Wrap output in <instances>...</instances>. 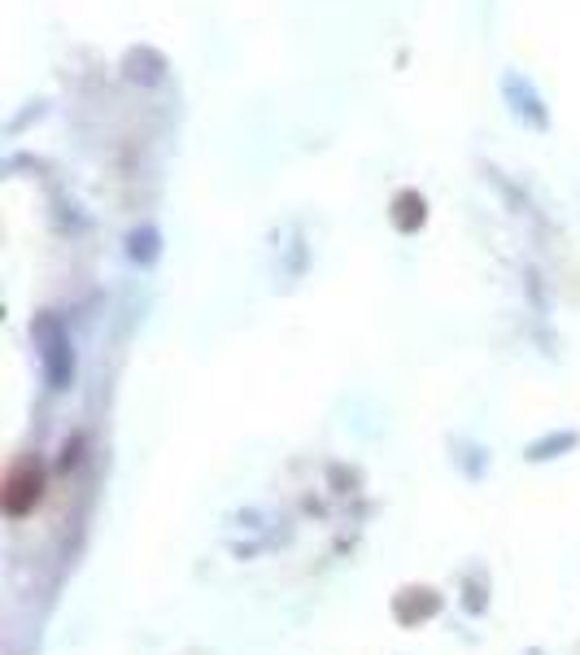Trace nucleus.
I'll use <instances>...</instances> for the list:
<instances>
[{"label": "nucleus", "instance_id": "2", "mask_svg": "<svg viewBox=\"0 0 580 655\" xmlns=\"http://www.w3.org/2000/svg\"><path fill=\"white\" fill-rule=\"evenodd\" d=\"M441 612V594L428 590V586H410L393 599V616L402 625H419V621H432Z\"/></svg>", "mask_w": 580, "mask_h": 655}, {"label": "nucleus", "instance_id": "1", "mask_svg": "<svg viewBox=\"0 0 580 655\" xmlns=\"http://www.w3.org/2000/svg\"><path fill=\"white\" fill-rule=\"evenodd\" d=\"M40 463H18L14 472H9L5 481V511L9 516H22V511H31L35 503H40Z\"/></svg>", "mask_w": 580, "mask_h": 655}, {"label": "nucleus", "instance_id": "3", "mask_svg": "<svg viewBox=\"0 0 580 655\" xmlns=\"http://www.w3.org/2000/svg\"><path fill=\"white\" fill-rule=\"evenodd\" d=\"M463 603H467V612H485V594H480V586H476V577H471V581H467V599H463Z\"/></svg>", "mask_w": 580, "mask_h": 655}]
</instances>
